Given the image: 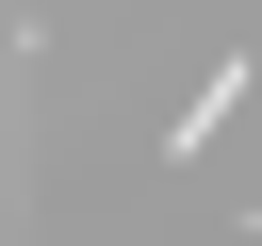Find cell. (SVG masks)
<instances>
[{
  "label": "cell",
  "instance_id": "cell-1",
  "mask_svg": "<svg viewBox=\"0 0 262 246\" xmlns=\"http://www.w3.org/2000/svg\"><path fill=\"white\" fill-rule=\"evenodd\" d=\"M229 115H246V49H229V66H213V82H196V98H180V115H164V164H196V148H213V131H229Z\"/></svg>",
  "mask_w": 262,
  "mask_h": 246
}]
</instances>
